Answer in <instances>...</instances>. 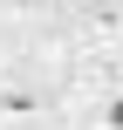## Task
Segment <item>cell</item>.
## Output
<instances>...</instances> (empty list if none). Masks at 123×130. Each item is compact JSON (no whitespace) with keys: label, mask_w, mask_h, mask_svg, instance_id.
<instances>
[{"label":"cell","mask_w":123,"mask_h":130,"mask_svg":"<svg viewBox=\"0 0 123 130\" xmlns=\"http://www.w3.org/2000/svg\"><path fill=\"white\" fill-rule=\"evenodd\" d=\"M48 117V89L34 75H0V130H34Z\"/></svg>","instance_id":"obj_1"},{"label":"cell","mask_w":123,"mask_h":130,"mask_svg":"<svg viewBox=\"0 0 123 130\" xmlns=\"http://www.w3.org/2000/svg\"><path fill=\"white\" fill-rule=\"evenodd\" d=\"M89 130H123V82L103 89V96H89Z\"/></svg>","instance_id":"obj_2"},{"label":"cell","mask_w":123,"mask_h":130,"mask_svg":"<svg viewBox=\"0 0 123 130\" xmlns=\"http://www.w3.org/2000/svg\"><path fill=\"white\" fill-rule=\"evenodd\" d=\"M82 34L89 41H123V7H89L82 14Z\"/></svg>","instance_id":"obj_3"}]
</instances>
